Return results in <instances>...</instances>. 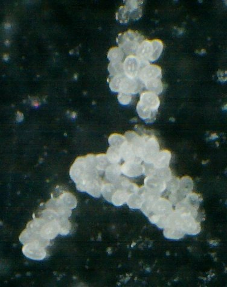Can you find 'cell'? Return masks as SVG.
I'll return each mask as SVG.
<instances>
[{"instance_id":"9","label":"cell","mask_w":227,"mask_h":287,"mask_svg":"<svg viewBox=\"0 0 227 287\" xmlns=\"http://www.w3.org/2000/svg\"><path fill=\"white\" fill-rule=\"evenodd\" d=\"M149 62L139 59L135 55L128 56L123 62L124 74L129 78H138L140 72L144 67L149 66Z\"/></svg>"},{"instance_id":"13","label":"cell","mask_w":227,"mask_h":287,"mask_svg":"<svg viewBox=\"0 0 227 287\" xmlns=\"http://www.w3.org/2000/svg\"><path fill=\"white\" fill-rule=\"evenodd\" d=\"M193 187V182L191 178L185 176L180 179V184L178 190L175 193L171 194L170 201L171 203L176 204L179 201L185 198L189 194L192 193Z\"/></svg>"},{"instance_id":"14","label":"cell","mask_w":227,"mask_h":287,"mask_svg":"<svg viewBox=\"0 0 227 287\" xmlns=\"http://www.w3.org/2000/svg\"><path fill=\"white\" fill-rule=\"evenodd\" d=\"M144 186L152 193L160 195L166 189V182L156 176H147L144 179Z\"/></svg>"},{"instance_id":"15","label":"cell","mask_w":227,"mask_h":287,"mask_svg":"<svg viewBox=\"0 0 227 287\" xmlns=\"http://www.w3.org/2000/svg\"><path fill=\"white\" fill-rule=\"evenodd\" d=\"M162 69L160 67L156 65H149L141 69L139 74L138 78L142 83L152 79H161Z\"/></svg>"},{"instance_id":"17","label":"cell","mask_w":227,"mask_h":287,"mask_svg":"<svg viewBox=\"0 0 227 287\" xmlns=\"http://www.w3.org/2000/svg\"><path fill=\"white\" fill-rule=\"evenodd\" d=\"M171 160V153L168 150L159 152L156 158L151 164L156 169L169 168Z\"/></svg>"},{"instance_id":"29","label":"cell","mask_w":227,"mask_h":287,"mask_svg":"<svg viewBox=\"0 0 227 287\" xmlns=\"http://www.w3.org/2000/svg\"><path fill=\"white\" fill-rule=\"evenodd\" d=\"M166 189L171 194L175 193L178 190L180 184V179L175 177H172V178L167 182Z\"/></svg>"},{"instance_id":"10","label":"cell","mask_w":227,"mask_h":287,"mask_svg":"<svg viewBox=\"0 0 227 287\" xmlns=\"http://www.w3.org/2000/svg\"><path fill=\"white\" fill-rule=\"evenodd\" d=\"M164 229V236L168 239H179L183 238L186 234L179 223L178 213L175 211H173L169 216L166 225Z\"/></svg>"},{"instance_id":"12","label":"cell","mask_w":227,"mask_h":287,"mask_svg":"<svg viewBox=\"0 0 227 287\" xmlns=\"http://www.w3.org/2000/svg\"><path fill=\"white\" fill-rule=\"evenodd\" d=\"M46 248L38 242L33 241L24 244L22 251L27 258L34 260H42L47 255Z\"/></svg>"},{"instance_id":"27","label":"cell","mask_w":227,"mask_h":287,"mask_svg":"<svg viewBox=\"0 0 227 287\" xmlns=\"http://www.w3.org/2000/svg\"><path fill=\"white\" fill-rule=\"evenodd\" d=\"M130 14L125 6H121L116 13V19L121 24H127L130 19Z\"/></svg>"},{"instance_id":"25","label":"cell","mask_w":227,"mask_h":287,"mask_svg":"<svg viewBox=\"0 0 227 287\" xmlns=\"http://www.w3.org/2000/svg\"><path fill=\"white\" fill-rule=\"evenodd\" d=\"M108 69L110 77L124 74L123 62H117V63L110 62L108 65Z\"/></svg>"},{"instance_id":"31","label":"cell","mask_w":227,"mask_h":287,"mask_svg":"<svg viewBox=\"0 0 227 287\" xmlns=\"http://www.w3.org/2000/svg\"><path fill=\"white\" fill-rule=\"evenodd\" d=\"M7 56L8 57V55L7 54H4V56H3V59L4 60H6V61H7V59H8V58H7Z\"/></svg>"},{"instance_id":"8","label":"cell","mask_w":227,"mask_h":287,"mask_svg":"<svg viewBox=\"0 0 227 287\" xmlns=\"http://www.w3.org/2000/svg\"><path fill=\"white\" fill-rule=\"evenodd\" d=\"M142 159L145 164H152L159 152L158 140L153 135H144Z\"/></svg>"},{"instance_id":"20","label":"cell","mask_w":227,"mask_h":287,"mask_svg":"<svg viewBox=\"0 0 227 287\" xmlns=\"http://www.w3.org/2000/svg\"><path fill=\"white\" fill-rule=\"evenodd\" d=\"M121 166L118 164H111L105 170V178L108 182L114 183L121 177Z\"/></svg>"},{"instance_id":"1","label":"cell","mask_w":227,"mask_h":287,"mask_svg":"<svg viewBox=\"0 0 227 287\" xmlns=\"http://www.w3.org/2000/svg\"><path fill=\"white\" fill-rule=\"evenodd\" d=\"M102 174L97 169L96 156L93 154L77 158L70 170V175L76 184L77 189L96 198L101 196L104 183Z\"/></svg>"},{"instance_id":"21","label":"cell","mask_w":227,"mask_h":287,"mask_svg":"<svg viewBox=\"0 0 227 287\" xmlns=\"http://www.w3.org/2000/svg\"><path fill=\"white\" fill-rule=\"evenodd\" d=\"M143 84L148 91L153 92L157 95L161 94L163 91V85L161 79H152L144 82Z\"/></svg>"},{"instance_id":"19","label":"cell","mask_w":227,"mask_h":287,"mask_svg":"<svg viewBox=\"0 0 227 287\" xmlns=\"http://www.w3.org/2000/svg\"><path fill=\"white\" fill-rule=\"evenodd\" d=\"M143 186L129 195L126 203L131 209H141L143 203Z\"/></svg>"},{"instance_id":"24","label":"cell","mask_w":227,"mask_h":287,"mask_svg":"<svg viewBox=\"0 0 227 287\" xmlns=\"http://www.w3.org/2000/svg\"><path fill=\"white\" fill-rule=\"evenodd\" d=\"M106 154L111 164H118L121 160L122 157L119 147H109Z\"/></svg>"},{"instance_id":"11","label":"cell","mask_w":227,"mask_h":287,"mask_svg":"<svg viewBox=\"0 0 227 287\" xmlns=\"http://www.w3.org/2000/svg\"><path fill=\"white\" fill-rule=\"evenodd\" d=\"M176 213L178 215L179 223L185 234L196 236L200 233V223L196 220L195 217L190 214Z\"/></svg>"},{"instance_id":"5","label":"cell","mask_w":227,"mask_h":287,"mask_svg":"<svg viewBox=\"0 0 227 287\" xmlns=\"http://www.w3.org/2000/svg\"><path fill=\"white\" fill-rule=\"evenodd\" d=\"M144 40V37L139 32L129 30L123 33L120 34L117 37L116 41L119 48L122 50L123 53L128 56H136L137 50Z\"/></svg>"},{"instance_id":"4","label":"cell","mask_w":227,"mask_h":287,"mask_svg":"<svg viewBox=\"0 0 227 287\" xmlns=\"http://www.w3.org/2000/svg\"><path fill=\"white\" fill-rule=\"evenodd\" d=\"M143 84L139 78H129L125 74L111 77L109 81V88L115 92L136 94L143 89Z\"/></svg>"},{"instance_id":"22","label":"cell","mask_w":227,"mask_h":287,"mask_svg":"<svg viewBox=\"0 0 227 287\" xmlns=\"http://www.w3.org/2000/svg\"><path fill=\"white\" fill-rule=\"evenodd\" d=\"M107 56L110 62L117 63V62H123L124 53L121 48L115 47L109 50Z\"/></svg>"},{"instance_id":"26","label":"cell","mask_w":227,"mask_h":287,"mask_svg":"<svg viewBox=\"0 0 227 287\" xmlns=\"http://www.w3.org/2000/svg\"><path fill=\"white\" fill-rule=\"evenodd\" d=\"M96 156L97 169L103 173L111 163L107 158L106 154H96Z\"/></svg>"},{"instance_id":"30","label":"cell","mask_w":227,"mask_h":287,"mask_svg":"<svg viewBox=\"0 0 227 287\" xmlns=\"http://www.w3.org/2000/svg\"><path fill=\"white\" fill-rule=\"evenodd\" d=\"M117 98L120 103L123 105H128L132 101L131 94L124 93V92H119Z\"/></svg>"},{"instance_id":"23","label":"cell","mask_w":227,"mask_h":287,"mask_svg":"<svg viewBox=\"0 0 227 287\" xmlns=\"http://www.w3.org/2000/svg\"><path fill=\"white\" fill-rule=\"evenodd\" d=\"M116 190V186L114 184L109 182H104L102 188V193L107 201L111 202L112 198H113V194Z\"/></svg>"},{"instance_id":"3","label":"cell","mask_w":227,"mask_h":287,"mask_svg":"<svg viewBox=\"0 0 227 287\" xmlns=\"http://www.w3.org/2000/svg\"><path fill=\"white\" fill-rule=\"evenodd\" d=\"M173 211L171 202L159 197L152 204L151 210L147 217L152 223L156 224L159 228L164 229L166 225L169 216Z\"/></svg>"},{"instance_id":"28","label":"cell","mask_w":227,"mask_h":287,"mask_svg":"<svg viewBox=\"0 0 227 287\" xmlns=\"http://www.w3.org/2000/svg\"><path fill=\"white\" fill-rule=\"evenodd\" d=\"M126 140V137L121 134H111L109 137L108 142L111 146L121 147Z\"/></svg>"},{"instance_id":"16","label":"cell","mask_w":227,"mask_h":287,"mask_svg":"<svg viewBox=\"0 0 227 287\" xmlns=\"http://www.w3.org/2000/svg\"><path fill=\"white\" fill-rule=\"evenodd\" d=\"M122 173L129 178H136L143 174V166L136 162H125L121 166Z\"/></svg>"},{"instance_id":"18","label":"cell","mask_w":227,"mask_h":287,"mask_svg":"<svg viewBox=\"0 0 227 287\" xmlns=\"http://www.w3.org/2000/svg\"><path fill=\"white\" fill-rule=\"evenodd\" d=\"M125 6L128 9L130 18L133 20H138L142 16V9L141 5L143 3V1H137V0H129L124 1Z\"/></svg>"},{"instance_id":"2","label":"cell","mask_w":227,"mask_h":287,"mask_svg":"<svg viewBox=\"0 0 227 287\" xmlns=\"http://www.w3.org/2000/svg\"><path fill=\"white\" fill-rule=\"evenodd\" d=\"M160 101L157 94L149 91L141 93L137 106V111L141 119L147 123H153L156 120Z\"/></svg>"},{"instance_id":"7","label":"cell","mask_w":227,"mask_h":287,"mask_svg":"<svg viewBox=\"0 0 227 287\" xmlns=\"http://www.w3.org/2000/svg\"><path fill=\"white\" fill-rule=\"evenodd\" d=\"M201 200L199 194L191 193L176 203L175 211L179 213L191 214L196 219L198 216V211Z\"/></svg>"},{"instance_id":"6","label":"cell","mask_w":227,"mask_h":287,"mask_svg":"<svg viewBox=\"0 0 227 287\" xmlns=\"http://www.w3.org/2000/svg\"><path fill=\"white\" fill-rule=\"evenodd\" d=\"M163 51V42L159 39H145L136 52V56L147 62H154L160 57Z\"/></svg>"}]
</instances>
